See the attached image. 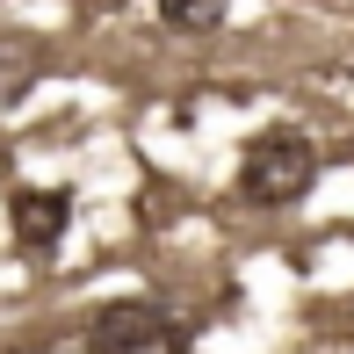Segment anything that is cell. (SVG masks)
I'll list each match as a JSON object with an SVG mask.
<instances>
[{
    "mask_svg": "<svg viewBox=\"0 0 354 354\" xmlns=\"http://www.w3.org/2000/svg\"><path fill=\"white\" fill-rule=\"evenodd\" d=\"M8 217H15V246L44 261V253H58L66 232H73V196H66V188H15Z\"/></svg>",
    "mask_w": 354,
    "mask_h": 354,
    "instance_id": "3",
    "label": "cell"
},
{
    "mask_svg": "<svg viewBox=\"0 0 354 354\" xmlns=\"http://www.w3.org/2000/svg\"><path fill=\"white\" fill-rule=\"evenodd\" d=\"M29 87H37V44L0 37V109H8V102H22Z\"/></svg>",
    "mask_w": 354,
    "mask_h": 354,
    "instance_id": "5",
    "label": "cell"
},
{
    "mask_svg": "<svg viewBox=\"0 0 354 354\" xmlns=\"http://www.w3.org/2000/svg\"><path fill=\"white\" fill-rule=\"evenodd\" d=\"M152 8H159V29H174V37H217L232 0H152Z\"/></svg>",
    "mask_w": 354,
    "mask_h": 354,
    "instance_id": "4",
    "label": "cell"
},
{
    "mask_svg": "<svg viewBox=\"0 0 354 354\" xmlns=\"http://www.w3.org/2000/svg\"><path fill=\"white\" fill-rule=\"evenodd\" d=\"M80 354H188V326L159 297H116L87 318Z\"/></svg>",
    "mask_w": 354,
    "mask_h": 354,
    "instance_id": "2",
    "label": "cell"
},
{
    "mask_svg": "<svg viewBox=\"0 0 354 354\" xmlns=\"http://www.w3.org/2000/svg\"><path fill=\"white\" fill-rule=\"evenodd\" d=\"M318 188V145L297 123H268L239 152V203L246 210H297Z\"/></svg>",
    "mask_w": 354,
    "mask_h": 354,
    "instance_id": "1",
    "label": "cell"
}]
</instances>
